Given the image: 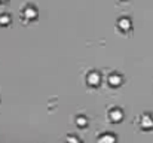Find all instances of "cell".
Segmentation results:
<instances>
[{
    "label": "cell",
    "mask_w": 153,
    "mask_h": 143,
    "mask_svg": "<svg viewBox=\"0 0 153 143\" xmlns=\"http://www.w3.org/2000/svg\"><path fill=\"white\" fill-rule=\"evenodd\" d=\"M37 13H39V9H37V6L33 4V3H25V4L21 7V15H22L24 18H27V19H34V18L37 16Z\"/></svg>",
    "instance_id": "cell-1"
},
{
    "label": "cell",
    "mask_w": 153,
    "mask_h": 143,
    "mask_svg": "<svg viewBox=\"0 0 153 143\" xmlns=\"http://www.w3.org/2000/svg\"><path fill=\"white\" fill-rule=\"evenodd\" d=\"M85 81H86L89 85H92V87L100 85V82H101V73H100V70L91 69V70L85 75Z\"/></svg>",
    "instance_id": "cell-2"
},
{
    "label": "cell",
    "mask_w": 153,
    "mask_h": 143,
    "mask_svg": "<svg viewBox=\"0 0 153 143\" xmlns=\"http://www.w3.org/2000/svg\"><path fill=\"white\" fill-rule=\"evenodd\" d=\"M107 115H108V118L111 121L117 122V121H120L123 118V109L120 106H110L108 110H107Z\"/></svg>",
    "instance_id": "cell-3"
},
{
    "label": "cell",
    "mask_w": 153,
    "mask_h": 143,
    "mask_svg": "<svg viewBox=\"0 0 153 143\" xmlns=\"http://www.w3.org/2000/svg\"><path fill=\"white\" fill-rule=\"evenodd\" d=\"M116 24H117V27H119L122 31H128V30H131V27H132V19H131V16H128V15H122V16L117 18Z\"/></svg>",
    "instance_id": "cell-4"
},
{
    "label": "cell",
    "mask_w": 153,
    "mask_h": 143,
    "mask_svg": "<svg viewBox=\"0 0 153 143\" xmlns=\"http://www.w3.org/2000/svg\"><path fill=\"white\" fill-rule=\"evenodd\" d=\"M107 82L111 87H117V85H120L123 82V75L119 73V72H116V70L114 72H110L108 76H107Z\"/></svg>",
    "instance_id": "cell-5"
},
{
    "label": "cell",
    "mask_w": 153,
    "mask_h": 143,
    "mask_svg": "<svg viewBox=\"0 0 153 143\" xmlns=\"http://www.w3.org/2000/svg\"><path fill=\"white\" fill-rule=\"evenodd\" d=\"M140 124L144 127V128H150L153 127V116L150 112H143L141 116H140Z\"/></svg>",
    "instance_id": "cell-6"
},
{
    "label": "cell",
    "mask_w": 153,
    "mask_h": 143,
    "mask_svg": "<svg viewBox=\"0 0 153 143\" xmlns=\"http://www.w3.org/2000/svg\"><path fill=\"white\" fill-rule=\"evenodd\" d=\"M98 142L100 143H114L116 142V136L110 131H104L98 136Z\"/></svg>",
    "instance_id": "cell-7"
},
{
    "label": "cell",
    "mask_w": 153,
    "mask_h": 143,
    "mask_svg": "<svg viewBox=\"0 0 153 143\" xmlns=\"http://www.w3.org/2000/svg\"><path fill=\"white\" fill-rule=\"evenodd\" d=\"M74 122H76L79 127H83V125L88 124V118H86L83 113H77V115L74 116Z\"/></svg>",
    "instance_id": "cell-8"
},
{
    "label": "cell",
    "mask_w": 153,
    "mask_h": 143,
    "mask_svg": "<svg viewBox=\"0 0 153 143\" xmlns=\"http://www.w3.org/2000/svg\"><path fill=\"white\" fill-rule=\"evenodd\" d=\"M10 19H12L10 13H7V12H0V25H7V24H10Z\"/></svg>",
    "instance_id": "cell-9"
},
{
    "label": "cell",
    "mask_w": 153,
    "mask_h": 143,
    "mask_svg": "<svg viewBox=\"0 0 153 143\" xmlns=\"http://www.w3.org/2000/svg\"><path fill=\"white\" fill-rule=\"evenodd\" d=\"M0 1H4V0H0Z\"/></svg>",
    "instance_id": "cell-10"
}]
</instances>
